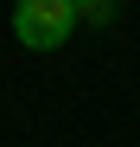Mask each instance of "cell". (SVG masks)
Masks as SVG:
<instances>
[{
	"mask_svg": "<svg viewBox=\"0 0 140 147\" xmlns=\"http://www.w3.org/2000/svg\"><path fill=\"white\" fill-rule=\"evenodd\" d=\"M13 32H19V45H32V51H57V45L77 32V7H70V0H19L13 7Z\"/></svg>",
	"mask_w": 140,
	"mask_h": 147,
	"instance_id": "cell-1",
	"label": "cell"
},
{
	"mask_svg": "<svg viewBox=\"0 0 140 147\" xmlns=\"http://www.w3.org/2000/svg\"><path fill=\"white\" fill-rule=\"evenodd\" d=\"M77 7V19H89V26H108L115 19V0H70Z\"/></svg>",
	"mask_w": 140,
	"mask_h": 147,
	"instance_id": "cell-2",
	"label": "cell"
}]
</instances>
